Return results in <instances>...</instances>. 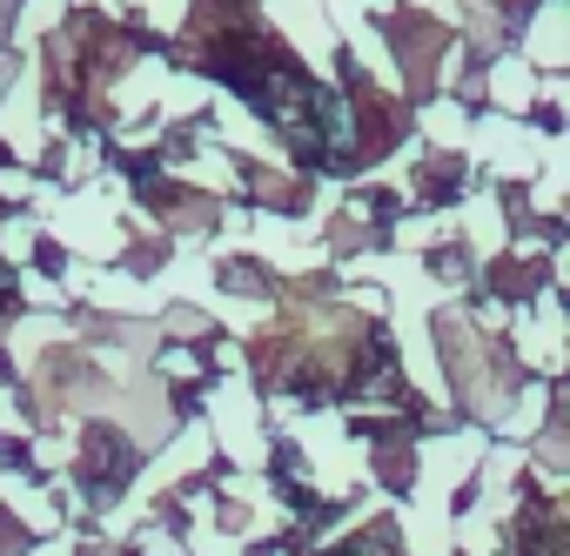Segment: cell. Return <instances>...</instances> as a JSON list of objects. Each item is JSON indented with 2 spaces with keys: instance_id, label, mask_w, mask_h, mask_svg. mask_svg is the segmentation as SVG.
I'll use <instances>...</instances> for the list:
<instances>
[{
  "instance_id": "7a4b0ae2",
  "label": "cell",
  "mask_w": 570,
  "mask_h": 556,
  "mask_svg": "<svg viewBox=\"0 0 570 556\" xmlns=\"http://www.w3.org/2000/svg\"><path fill=\"white\" fill-rule=\"evenodd\" d=\"M396 54H403L410 81L423 88V81H430V68H436V54H443V34H436L430 21H396Z\"/></svg>"
},
{
  "instance_id": "6da1fadb",
  "label": "cell",
  "mask_w": 570,
  "mask_h": 556,
  "mask_svg": "<svg viewBox=\"0 0 570 556\" xmlns=\"http://www.w3.org/2000/svg\"><path fill=\"white\" fill-rule=\"evenodd\" d=\"M443 342H450V376H456V389H463L476 409H490V403H497V389H503V369L490 376V356H483V342H476L470 329H463V336H456V329H443Z\"/></svg>"
}]
</instances>
